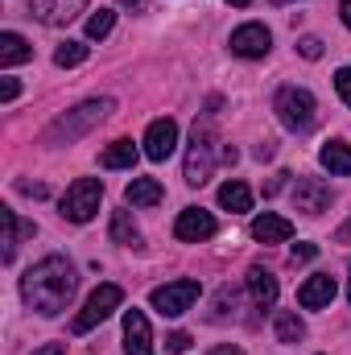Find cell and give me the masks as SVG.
Here are the masks:
<instances>
[{
  "instance_id": "28",
  "label": "cell",
  "mask_w": 351,
  "mask_h": 355,
  "mask_svg": "<svg viewBox=\"0 0 351 355\" xmlns=\"http://www.w3.org/2000/svg\"><path fill=\"white\" fill-rule=\"evenodd\" d=\"M298 50H302V58H310V62H314V58H323V42H318V37H302V42H298Z\"/></svg>"
},
{
  "instance_id": "10",
  "label": "cell",
  "mask_w": 351,
  "mask_h": 355,
  "mask_svg": "<svg viewBox=\"0 0 351 355\" xmlns=\"http://www.w3.org/2000/svg\"><path fill=\"white\" fill-rule=\"evenodd\" d=\"M174 149H178V124L170 116L153 120L149 132H145V157H149V162H166Z\"/></svg>"
},
{
  "instance_id": "31",
  "label": "cell",
  "mask_w": 351,
  "mask_h": 355,
  "mask_svg": "<svg viewBox=\"0 0 351 355\" xmlns=\"http://www.w3.org/2000/svg\"><path fill=\"white\" fill-rule=\"evenodd\" d=\"M318 257V244H293V261H314Z\"/></svg>"
},
{
  "instance_id": "34",
  "label": "cell",
  "mask_w": 351,
  "mask_h": 355,
  "mask_svg": "<svg viewBox=\"0 0 351 355\" xmlns=\"http://www.w3.org/2000/svg\"><path fill=\"white\" fill-rule=\"evenodd\" d=\"M211 355H244V352H240V347H232V343H219Z\"/></svg>"
},
{
  "instance_id": "7",
  "label": "cell",
  "mask_w": 351,
  "mask_h": 355,
  "mask_svg": "<svg viewBox=\"0 0 351 355\" xmlns=\"http://www.w3.org/2000/svg\"><path fill=\"white\" fill-rule=\"evenodd\" d=\"M215 170V137L211 128H198L194 124V137H190V153H186V182L190 186H203Z\"/></svg>"
},
{
  "instance_id": "21",
  "label": "cell",
  "mask_w": 351,
  "mask_h": 355,
  "mask_svg": "<svg viewBox=\"0 0 351 355\" xmlns=\"http://www.w3.org/2000/svg\"><path fill=\"white\" fill-rule=\"evenodd\" d=\"M318 162H323V170H331V174H351V145L348 141H327L323 153H318Z\"/></svg>"
},
{
  "instance_id": "32",
  "label": "cell",
  "mask_w": 351,
  "mask_h": 355,
  "mask_svg": "<svg viewBox=\"0 0 351 355\" xmlns=\"http://www.w3.org/2000/svg\"><path fill=\"white\" fill-rule=\"evenodd\" d=\"M17 79H4V83H0V99H4V103H12V99H17Z\"/></svg>"
},
{
  "instance_id": "26",
  "label": "cell",
  "mask_w": 351,
  "mask_h": 355,
  "mask_svg": "<svg viewBox=\"0 0 351 355\" xmlns=\"http://www.w3.org/2000/svg\"><path fill=\"white\" fill-rule=\"evenodd\" d=\"M112 25H116V12H112V8L91 12V17H87V37H108V33H112Z\"/></svg>"
},
{
  "instance_id": "29",
  "label": "cell",
  "mask_w": 351,
  "mask_h": 355,
  "mask_svg": "<svg viewBox=\"0 0 351 355\" xmlns=\"http://www.w3.org/2000/svg\"><path fill=\"white\" fill-rule=\"evenodd\" d=\"M166 347H170V352H174V355H182V352H186V347H190V335H186V331H174V335L166 339Z\"/></svg>"
},
{
  "instance_id": "4",
  "label": "cell",
  "mask_w": 351,
  "mask_h": 355,
  "mask_svg": "<svg viewBox=\"0 0 351 355\" xmlns=\"http://www.w3.org/2000/svg\"><path fill=\"white\" fill-rule=\"evenodd\" d=\"M120 302H124V289L120 285H112V281H103L99 289H91V297L83 302V310L75 314V322H71V331L75 335H87V331H95L112 310H120Z\"/></svg>"
},
{
  "instance_id": "16",
  "label": "cell",
  "mask_w": 351,
  "mask_h": 355,
  "mask_svg": "<svg viewBox=\"0 0 351 355\" xmlns=\"http://www.w3.org/2000/svg\"><path fill=\"white\" fill-rule=\"evenodd\" d=\"M162 198H166V190L157 178H132L124 186V202H132V207H157Z\"/></svg>"
},
{
  "instance_id": "23",
  "label": "cell",
  "mask_w": 351,
  "mask_h": 355,
  "mask_svg": "<svg viewBox=\"0 0 351 355\" xmlns=\"http://www.w3.org/2000/svg\"><path fill=\"white\" fill-rule=\"evenodd\" d=\"M108 236H112V244H124V248H137V244H141V232H137V223H132L128 211H116V215H112Z\"/></svg>"
},
{
  "instance_id": "12",
  "label": "cell",
  "mask_w": 351,
  "mask_h": 355,
  "mask_svg": "<svg viewBox=\"0 0 351 355\" xmlns=\"http://www.w3.org/2000/svg\"><path fill=\"white\" fill-rule=\"evenodd\" d=\"M293 202H298V211H306V215H323V211L331 207V186H327L323 178H302L298 190H293Z\"/></svg>"
},
{
  "instance_id": "5",
  "label": "cell",
  "mask_w": 351,
  "mask_h": 355,
  "mask_svg": "<svg viewBox=\"0 0 351 355\" xmlns=\"http://www.w3.org/2000/svg\"><path fill=\"white\" fill-rule=\"evenodd\" d=\"M99 202H103V182L99 178H79V182H71L67 186V194H62V219H71V223H87L91 215L99 211Z\"/></svg>"
},
{
  "instance_id": "33",
  "label": "cell",
  "mask_w": 351,
  "mask_h": 355,
  "mask_svg": "<svg viewBox=\"0 0 351 355\" xmlns=\"http://www.w3.org/2000/svg\"><path fill=\"white\" fill-rule=\"evenodd\" d=\"M67 352V343H46V347H37L33 355H62Z\"/></svg>"
},
{
  "instance_id": "14",
  "label": "cell",
  "mask_w": 351,
  "mask_h": 355,
  "mask_svg": "<svg viewBox=\"0 0 351 355\" xmlns=\"http://www.w3.org/2000/svg\"><path fill=\"white\" fill-rule=\"evenodd\" d=\"M335 302V277H327V272H314L302 289H298V306H306V310H323V306H331Z\"/></svg>"
},
{
  "instance_id": "17",
  "label": "cell",
  "mask_w": 351,
  "mask_h": 355,
  "mask_svg": "<svg viewBox=\"0 0 351 355\" xmlns=\"http://www.w3.org/2000/svg\"><path fill=\"white\" fill-rule=\"evenodd\" d=\"M248 289H252V302L261 310H273L277 306V277L268 268H248Z\"/></svg>"
},
{
  "instance_id": "38",
  "label": "cell",
  "mask_w": 351,
  "mask_h": 355,
  "mask_svg": "<svg viewBox=\"0 0 351 355\" xmlns=\"http://www.w3.org/2000/svg\"><path fill=\"white\" fill-rule=\"evenodd\" d=\"M228 4H252V0H228Z\"/></svg>"
},
{
  "instance_id": "1",
  "label": "cell",
  "mask_w": 351,
  "mask_h": 355,
  "mask_svg": "<svg viewBox=\"0 0 351 355\" xmlns=\"http://www.w3.org/2000/svg\"><path fill=\"white\" fill-rule=\"evenodd\" d=\"M75 285H79V272H75V265L67 257H46V261H37V265L21 277V297L37 314L54 318V314H62L71 306Z\"/></svg>"
},
{
  "instance_id": "24",
  "label": "cell",
  "mask_w": 351,
  "mask_h": 355,
  "mask_svg": "<svg viewBox=\"0 0 351 355\" xmlns=\"http://www.w3.org/2000/svg\"><path fill=\"white\" fill-rule=\"evenodd\" d=\"M273 331H277V339H281V343H298V339L306 335V327H302V318H298L293 310H277Z\"/></svg>"
},
{
  "instance_id": "8",
  "label": "cell",
  "mask_w": 351,
  "mask_h": 355,
  "mask_svg": "<svg viewBox=\"0 0 351 355\" xmlns=\"http://www.w3.org/2000/svg\"><path fill=\"white\" fill-rule=\"evenodd\" d=\"M174 236L182 244H203V240H211V236H215V215L203 211V207H186L174 223Z\"/></svg>"
},
{
  "instance_id": "13",
  "label": "cell",
  "mask_w": 351,
  "mask_h": 355,
  "mask_svg": "<svg viewBox=\"0 0 351 355\" xmlns=\"http://www.w3.org/2000/svg\"><path fill=\"white\" fill-rule=\"evenodd\" d=\"M29 8L46 25H67V21H75L87 8V0H29Z\"/></svg>"
},
{
  "instance_id": "18",
  "label": "cell",
  "mask_w": 351,
  "mask_h": 355,
  "mask_svg": "<svg viewBox=\"0 0 351 355\" xmlns=\"http://www.w3.org/2000/svg\"><path fill=\"white\" fill-rule=\"evenodd\" d=\"M29 58H33V46H29L21 33L4 29V33H0V67H21V62H29Z\"/></svg>"
},
{
  "instance_id": "22",
  "label": "cell",
  "mask_w": 351,
  "mask_h": 355,
  "mask_svg": "<svg viewBox=\"0 0 351 355\" xmlns=\"http://www.w3.org/2000/svg\"><path fill=\"white\" fill-rule=\"evenodd\" d=\"M137 162V145L132 141H112L103 153H99V166L103 170H128Z\"/></svg>"
},
{
  "instance_id": "11",
  "label": "cell",
  "mask_w": 351,
  "mask_h": 355,
  "mask_svg": "<svg viewBox=\"0 0 351 355\" xmlns=\"http://www.w3.org/2000/svg\"><path fill=\"white\" fill-rule=\"evenodd\" d=\"M124 352L128 355H153V331L141 310H124Z\"/></svg>"
},
{
  "instance_id": "6",
  "label": "cell",
  "mask_w": 351,
  "mask_h": 355,
  "mask_svg": "<svg viewBox=\"0 0 351 355\" xmlns=\"http://www.w3.org/2000/svg\"><path fill=\"white\" fill-rule=\"evenodd\" d=\"M198 293H203V285L190 281V277L170 281V285H157V289H153V310H157L162 318H178V314H186V310L198 302Z\"/></svg>"
},
{
  "instance_id": "35",
  "label": "cell",
  "mask_w": 351,
  "mask_h": 355,
  "mask_svg": "<svg viewBox=\"0 0 351 355\" xmlns=\"http://www.w3.org/2000/svg\"><path fill=\"white\" fill-rule=\"evenodd\" d=\"M339 17H343V25L351 29V0H343V4H339Z\"/></svg>"
},
{
  "instance_id": "27",
  "label": "cell",
  "mask_w": 351,
  "mask_h": 355,
  "mask_svg": "<svg viewBox=\"0 0 351 355\" xmlns=\"http://www.w3.org/2000/svg\"><path fill=\"white\" fill-rule=\"evenodd\" d=\"M335 91H339V99L351 107V67H339L335 71Z\"/></svg>"
},
{
  "instance_id": "9",
  "label": "cell",
  "mask_w": 351,
  "mask_h": 355,
  "mask_svg": "<svg viewBox=\"0 0 351 355\" xmlns=\"http://www.w3.org/2000/svg\"><path fill=\"white\" fill-rule=\"evenodd\" d=\"M268 46H273V33L261 21H248V25H240L232 33V54H240V58H264Z\"/></svg>"
},
{
  "instance_id": "39",
  "label": "cell",
  "mask_w": 351,
  "mask_h": 355,
  "mask_svg": "<svg viewBox=\"0 0 351 355\" xmlns=\"http://www.w3.org/2000/svg\"><path fill=\"white\" fill-rule=\"evenodd\" d=\"M348 302H351V281H348Z\"/></svg>"
},
{
  "instance_id": "36",
  "label": "cell",
  "mask_w": 351,
  "mask_h": 355,
  "mask_svg": "<svg viewBox=\"0 0 351 355\" xmlns=\"http://www.w3.org/2000/svg\"><path fill=\"white\" fill-rule=\"evenodd\" d=\"M339 244H351V223H343V227H339Z\"/></svg>"
},
{
  "instance_id": "15",
  "label": "cell",
  "mask_w": 351,
  "mask_h": 355,
  "mask_svg": "<svg viewBox=\"0 0 351 355\" xmlns=\"http://www.w3.org/2000/svg\"><path fill=\"white\" fill-rule=\"evenodd\" d=\"M252 240L257 244H285L289 236H293V223L289 219H281V215H273V211H264V215H257L252 219Z\"/></svg>"
},
{
  "instance_id": "2",
  "label": "cell",
  "mask_w": 351,
  "mask_h": 355,
  "mask_svg": "<svg viewBox=\"0 0 351 355\" xmlns=\"http://www.w3.org/2000/svg\"><path fill=\"white\" fill-rule=\"evenodd\" d=\"M116 112V103L112 99H87V103H79L75 112H67V116H58L50 128H46V145H71V141H79L83 132H91L99 120H108Z\"/></svg>"
},
{
  "instance_id": "3",
  "label": "cell",
  "mask_w": 351,
  "mask_h": 355,
  "mask_svg": "<svg viewBox=\"0 0 351 355\" xmlns=\"http://www.w3.org/2000/svg\"><path fill=\"white\" fill-rule=\"evenodd\" d=\"M273 107H277V116H281V124H285L289 132H306V128L314 124V112H318L314 95L306 87H281L277 99H273Z\"/></svg>"
},
{
  "instance_id": "37",
  "label": "cell",
  "mask_w": 351,
  "mask_h": 355,
  "mask_svg": "<svg viewBox=\"0 0 351 355\" xmlns=\"http://www.w3.org/2000/svg\"><path fill=\"white\" fill-rule=\"evenodd\" d=\"M124 8H145V0H120Z\"/></svg>"
},
{
  "instance_id": "20",
  "label": "cell",
  "mask_w": 351,
  "mask_h": 355,
  "mask_svg": "<svg viewBox=\"0 0 351 355\" xmlns=\"http://www.w3.org/2000/svg\"><path fill=\"white\" fill-rule=\"evenodd\" d=\"M4 227H8V232H4V261H12V257H17V244H21L25 236H33L37 227L25 223L17 211H4Z\"/></svg>"
},
{
  "instance_id": "30",
  "label": "cell",
  "mask_w": 351,
  "mask_h": 355,
  "mask_svg": "<svg viewBox=\"0 0 351 355\" xmlns=\"http://www.w3.org/2000/svg\"><path fill=\"white\" fill-rule=\"evenodd\" d=\"M17 190H21V194H29V198H46V194H50L42 182H17Z\"/></svg>"
},
{
  "instance_id": "25",
  "label": "cell",
  "mask_w": 351,
  "mask_h": 355,
  "mask_svg": "<svg viewBox=\"0 0 351 355\" xmlns=\"http://www.w3.org/2000/svg\"><path fill=\"white\" fill-rule=\"evenodd\" d=\"M87 46H83V42H62V46H58V50H54V62H58V67H79V62H87Z\"/></svg>"
},
{
  "instance_id": "19",
  "label": "cell",
  "mask_w": 351,
  "mask_h": 355,
  "mask_svg": "<svg viewBox=\"0 0 351 355\" xmlns=\"http://www.w3.org/2000/svg\"><path fill=\"white\" fill-rule=\"evenodd\" d=\"M219 207L223 211H232V215H240V211H252V190L244 186V182H223L219 186Z\"/></svg>"
}]
</instances>
